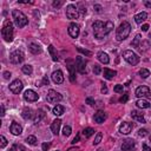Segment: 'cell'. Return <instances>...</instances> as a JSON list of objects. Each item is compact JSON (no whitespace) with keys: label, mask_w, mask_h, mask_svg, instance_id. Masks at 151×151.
Segmentation results:
<instances>
[{"label":"cell","mask_w":151,"mask_h":151,"mask_svg":"<svg viewBox=\"0 0 151 151\" xmlns=\"http://www.w3.org/2000/svg\"><path fill=\"white\" fill-rule=\"evenodd\" d=\"M114 25L112 21H100V20H97L92 24V28H93V33H94V37L97 39H103L105 35H107L112 29H113Z\"/></svg>","instance_id":"cell-1"},{"label":"cell","mask_w":151,"mask_h":151,"mask_svg":"<svg viewBox=\"0 0 151 151\" xmlns=\"http://www.w3.org/2000/svg\"><path fill=\"white\" fill-rule=\"evenodd\" d=\"M130 32H131V25H130L127 21H123V22L119 25V27L117 28L116 39H117L118 41H123V40H125V39L129 37Z\"/></svg>","instance_id":"cell-2"},{"label":"cell","mask_w":151,"mask_h":151,"mask_svg":"<svg viewBox=\"0 0 151 151\" xmlns=\"http://www.w3.org/2000/svg\"><path fill=\"white\" fill-rule=\"evenodd\" d=\"M12 17H13V20H14V24L17 25V27L19 28H22L24 26H26L28 24V19L27 17L19 9H13L12 11Z\"/></svg>","instance_id":"cell-3"},{"label":"cell","mask_w":151,"mask_h":151,"mask_svg":"<svg viewBox=\"0 0 151 151\" xmlns=\"http://www.w3.org/2000/svg\"><path fill=\"white\" fill-rule=\"evenodd\" d=\"M1 35L5 41L11 42L13 40V24L9 20H5L2 29H1Z\"/></svg>","instance_id":"cell-4"},{"label":"cell","mask_w":151,"mask_h":151,"mask_svg":"<svg viewBox=\"0 0 151 151\" xmlns=\"http://www.w3.org/2000/svg\"><path fill=\"white\" fill-rule=\"evenodd\" d=\"M123 58L130 64V65H137L138 63H139V57L134 53V52H132L131 50H126V51H124L123 52Z\"/></svg>","instance_id":"cell-5"},{"label":"cell","mask_w":151,"mask_h":151,"mask_svg":"<svg viewBox=\"0 0 151 151\" xmlns=\"http://www.w3.org/2000/svg\"><path fill=\"white\" fill-rule=\"evenodd\" d=\"M136 96L139 98V99H144V98H147V99H151V91L147 86H139L136 88Z\"/></svg>","instance_id":"cell-6"},{"label":"cell","mask_w":151,"mask_h":151,"mask_svg":"<svg viewBox=\"0 0 151 151\" xmlns=\"http://www.w3.org/2000/svg\"><path fill=\"white\" fill-rule=\"evenodd\" d=\"M66 17H67L68 19H78V18L80 17L78 7L74 6V5H72V4L68 5V6L66 7Z\"/></svg>","instance_id":"cell-7"},{"label":"cell","mask_w":151,"mask_h":151,"mask_svg":"<svg viewBox=\"0 0 151 151\" xmlns=\"http://www.w3.org/2000/svg\"><path fill=\"white\" fill-rule=\"evenodd\" d=\"M46 99H47L48 103H51V104H55V103H59V101L63 99V97H61V94L58 93L57 91H54V90H50V91L47 92Z\"/></svg>","instance_id":"cell-8"},{"label":"cell","mask_w":151,"mask_h":151,"mask_svg":"<svg viewBox=\"0 0 151 151\" xmlns=\"http://www.w3.org/2000/svg\"><path fill=\"white\" fill-rule=\"evenodd\" d=\"M24 53L21 52V51H19V50H17V51H13L11 54H9V60H11V63H13V64H20V63H22L24 61Z\"/></svg>","instance_id":"cell-9"},{"label":"cell","mask_w":151,"mask_h":151,"mask_svg":"<svg viewBox=\"0 0 151 151\" xmlns=\"http://www.w3.org/2000/svg\"><path fill=\"white\" fill-rule=\"evenodd\" d=\"M24 88V85H22V81L19 80V79H15L13 80L11 84H9V90L14 93V94H19Z\"/></svg>","instance_id":"cell-10"},{"label":"cell","mask_w":151,"mask_h":151,"mask_svg":"<svg viewBox=\"0 0 151 151\" xmlns=\"http://www.w3.org/2000/svg\"><path fill=\"white\" fill-rule=\"evenodd\" d=\"M24 99L28 103H33L39 99V94L33 90H26L24 93Z\"/></svg>","instance_id":"cell-11"},{"label":"cell","mask_w":151,"mask_h":151,"mask_svg":"<svg viewBox=\"0 0 151 151\" xmlns=\"http://www.w3.org/2000/svg\"><path fill=\"white\" fill-rule=\"evenodd\" d=\"M67 31H68V34H70L72 38H78V35H79V33H80L79 25L76 24V22H71V24L68 25Z\"/></svg>","instance_id":"cell-12"},{"label":"cell","mask_w":151,"mask_h":151,"mask_svg":"<svg viewBox=\"0 0 151 151\" xmlns=\"http://www.w3.org/2000/svg\"><path fill=\"white\" fill-rule=\"evenodd\" d=\"M133 129V125L132 123H129V122H123L119 126V132L122 134H129Z\"/></svg>","instance_id":"cell-13"},{"label":"cell","mask_w":151,"mask_h":151,"mask_svg":"<svg viewBox=\"0 0 151 151\" xmlns=\"http://www.w3.org/2000/svg\"><path fill=\"white\" fill-rule=\"evenodd\" d=\"M76 67L80 73H86V63L83 59V57H77L76 59Z\"/></svg>","instance_id":"cell-14"},{"label":"cell","mask_w":151,"mask_h":151,"mask_svg":"<svg viewBox=\"0 0 151 151\" xmlns=\"http://www.w3.org/2000/svg\"><path fill=\"white\" fill-rule=\"evenodd\" d=\"M134 147H136L134 140H132V139L123 140V144H122V150L123 151H131V150H134Z\"/></svg>","instance_id":"cell-15"},{"label":"cell","mask_w":151,"mask_h":151,"mask_svg":"<svg viewBox=\"0 0 151 151\" xmlns=\"http://www.w3.org/2000/svg\"><path fill=\"white\" fill-rule=\"evenodd\" d=\"M9 131H11L14 136H19V134H21V132H22V127H21V125H20L19 123L12 122V124H11V126H9Z\"/></svg>","instance_id":"cell-16"},{"label":"cell","mask_w":151,"mask_h":151,"mask_svg":"<svg viewBox=\"0 0 151 151\" xmlns=\"http://www.w3.org/2000/svg\"><path fill=\"white\" fill-rule=\"evenodd\" d=\"M51 77H52V80H53L55 84H61V83L64 81V74H63V72H61L60 70L54 71Z\"/></svg>","instance_id":"cell-17"},{"label":"cell","mask_w":151,"mask_h":151,"mask_svg":"<svg viewBox=\"0 0 151 151\" xmlns=\"http://www.w3.org/2000/svg\"><path fill=\"white\" fill-rule=\"evenodd\" d=\"M106 118H107V114H106L104 111H98V112L94 114V117H93L94 122H96V123H98V124L104 123V122L106 120Z\"/></svg>","instance_id":"cell-18"},{"label":"cell","mask_w":151,"mask_h":151,"mask_svg":"<svg viewBox=\"0 0 151 151\" xmlns=\"http://www.w3.org/2000/svg\"><path fill=\"white\" fill-rule=\"evenodd\" d=\"M60 125H61V120L60 119H55V120L52 122V124H51V131L53 132V134L58 136L59 130H60Z\"/></svg>","instance_id":"cell-19"},{"label":"cell","mask_w":151,"mask_h":151,"mask_svg":"<svg viewBox=\"0 0 151 151\" xmlns=\"http://www.w3.org/2000/svg\"><path fill=\"white\" fill-rule=\"evenodd\" d=\"M131 117H132L134 120L139 122V123H145V118H144L143 113L139 112V111H137V110H133V111L131 112Z\"/></svg>","instance_id":"cell-20"},{"label":"cell","mask_w":151,"mask_h":151,"mask_svg":"<svg viewBox=\"0 0 151 151\" xmlns=\"http://www.w3.org/2000/svg\"><path fill=\"white\" fill-rule=\"evenodd\" d=\"M146 19H147V13L146 12H140V13H138V14L134 15V21L137 24H142Z\"/></svg>","instance_id":"cell-21"},{"label":"cell","mask_w":151,"mask_h":151,"mask_svg":"<svg viewBox=\"0 0 151 151\" xmlns=\"http://www.w3.org/2000/svg\"><path fill=\"white\" fill-rule=\"evenodd\" d=\"M117 76V72L113 71V70H110V68H104V78L107 79V80H111L113 79V77Z\"/></svg>","instance_id":"cell-22"},{"label":"cell","mask_w":151,"mask_h":151,"mask_svg":"<svg viewBox=\"0 0 151 151\" xmlns=\"http://www.w3.org/2000/svg\"><path fill=\"white\" fill-rule=\"evenodd\" d=\"M28 50H29V52L33 53V54H39V53H41V47H40L38 44H34V42L29 44Z\"/></svg>","instance_id":"cell-23"},{"label":"cell","mask_w":151,"mask_h":151,"mask_svg":"<svg viewBox=\"0 0 151 151\" xmlns=\"http://www.w3.org/2000/svg\"><path fill=\"white\" fill-rule=\"evenodd\" d=\"M67 68H68V71H70V80L71 81H74L76 80V74H74V71H76V66L68 60V66H67Z\"/></svg>","instance_id":"cell-24"},{"label":"cell","mask_w":151,"mask_h":151,"mask_svg":"<svg viewBox=\"0 0 151 151\" xmlns=\"http://www.w3.org/2000/svg\"><path fill=\"white\" fill-rule=\"evenodd\" d=\"M97 57H98V60L100 63H103V64H109V61H110V58L105 52H99L97 54Z\"/></svg>","instance_id":"cell-25"},{"label":"cell","mask_w":151,"mask_h":151,"mask_svg":"<svg viewBox=\"0 0 151 151\" xmlns=\"http://www.w3.org/2000/svg\"><path fill=\"white\" fill-rule=\"evenodd\" d=\"M136 105L139 107V109H149L150 107V103L145 99H138L136 101Z\"/></svg>","instance_id":"cell-26"},{"label":"cell","mask_w":151,"mask_h":151,"mask_svg":"<svg viewBox=\"0 0 151 151\" xmlns=\"http://www.w3.org/2000/svg\"><path fill=\"white\" fill-rule=\"evenodd\" d=\"M52 112H53V114H54V116H61V114H64L65 109H64V106H63V105H55V106L53 107Z\"/></svg>","instance_id":"cell-27"},{"label":"cell","mask_w":151,"mask_h":151,"mask_svg":"<svg viewBox=\"0 0 151 151\" xmlns=\"http://www.w3.org/2000/svg\"><path fill=\"white\" fill-rule=\"evenodd\" d=\"M140 41H142V37H140V34H137V35L134 37L133 41L131 42V45H132L134 48H137V50H140Z\"/></svg>","instance_id":"cell-28"},{"label":"cell","mask_w":151,"mask_h":151,"mask_svg":"<svg viewBox=\"0 0 151 151\" xmlns=\"http://www.w3.org/2000/svg\"><path fill=\"white\" fill-rule=\"evenodd\" d=\"M32 117H33V111L31 109H28V107H25L22 110V118L27 120V119H31Z\"/></svg>","instance_id":"cell-29"},{"label":"cell","mask_w":151,"mask_h":151,"mask_svg":"<svg viewBox=\"0 0 151 151\" xmlns=\"http://www.w3.org/2000/svg\"><path fill=\"white\" fill-rule=\"evenodd\" d=\"M48 52H50L53 61H58V53H57V51H55V48H54L53 45H50L48 46Z\"/></svg>","instance_id":"cell-30"},{"label":"cell","mask_w":151,"mask_h":151,"mask_svg":"<svg viewBox=\"0 0 151 151\" xmlns=\"http://www.w3.org/2000/svg\"><path fill=\"white\" fill-rule=\"evenodd\" d=\"M44 117H45V113H44V111H42V110H38V111H37V113H35L34 124H38V123L41 120V118H44Z\"/></svg>","instance_id":"cell-31"},{"label":"cell","mask_w":151,"mask_h":151,"mask_svg":"<svg viewBox=\"0 0 151 151\" xmlns=\"http://www.w3.org/2000/svg\"><path fill=\"white\" fill-rule=\"evenodd\" d=\"M83 134H84L85 138H90L91 136L94 134V130L92 127H86V129L83 130Z\"/></svg>","instance_id":"cell-32"},{"label":"cell","mask_w":151,"mask_h":151,"mask_svg":"<svg viewBox=\"0 0 151 151\" xmlns=\"http://www.w3.org/2000/svg\"><path fill=\"white\" fill-rule=\"evenodd\" d=\"M9 151H26V149L21 144H13Z\"/></svg>","instance_id":"cell-33"},{"label":"cell","mask_w":151,"mask_h":151,"mask_svg":"<svg viewBox=\"0 0 151 151\" xmlns=\"http://www.w3.org/2000/svg\"><path fill=\"white\" fill-rule=\"evenodd\" d=\"M22 72H24L25 74L29 76V74H32L33 68H32V66H31V65H24V66H22Z\"/></svg>","instance_id":"cell-34"},{"label":"cell","mask_w":151,"mask_h":151,"mask_svg":"<svg viewBox=\"0 0 151 151\" xmlns=\"http://www.w3.org/2000/svg\"><path fill=\"white\" fill-rule=\"evenodd\" d=\"M139 76H140L143 79H145V78H147V77L150 76V71H149L147 68H140V70H139Z\"/></svg>","instance_id":"cell-35"},{"label":"cell","mask_w":151,"mask_h":151,"mask_svg":"<svg viewBox=\"0 0 151 151\" xmlns=\"http://www.w3.org/2000/svg\"><path fill=\"white\" fill-rule=\"evenodd\" d=\"M26 142H27L29 145H33V146H34V145H37V142H38V140H37V138H35L34 136H28V137L26 138Z\"/></svg>","instance_id":"cell-36"},{"label":"cell","mask_w":151,"mask_h":151,"mask_svg":"<svg viewBox=\"0 0 151 151\" xmlns=\"http://www.w3.org/2000/svg\"><path fill=\"white\" fill-rule=\"evenodd\" d=\"M71 132H72V129H71V126H68V125L64 126V129H63V134H64L65 137H68V136L71 134Z\"/></svg>","instance_id":"cell-37"},{"label":"cell","mask_w":151,"mask_h":151,"mask_svg":"<svg viewBox=\"0 0 151 151\" xmlns=\"http://www.w3.org/2000/svg\"><path fill=\"white\" fill-rule=\"evenodd\" d=\"M101 138H103V134H101V132H98V133L96 134V138H94L93 145H98V144L101 142Z\"/></svg>","instance_id":"cell-38"},{"label":"cell","mask_w":151,"mask_h":151,"mask_svg":"<svg viewBox=\"0 0 151 151\" xmlns=\"http://www.w3.org/2000/svg\"><path fill=\"white\" fill-rule=\"evenodd\" d=\"M6 145H7V139L4 136H0V147L4 149Z\"/></svg>","instance_id":"cell-39"},{"label":"cell","mask_w":151,"mask_h":151,"mask_svg":"<svg viewBox=\"0 0 151 151\" xmlns=\"http://www.w3.org/2000/svg\"><path fill=\"white\" fill-rule=\"evenodd\" d=\"M80 53H83V54H85V55H92V52L91 51H87V50H84V48H81V47H78L77 48Z\"/></svg>","instance_id":"cell-40"},{"label":"cell","mask_w":151,"mask_h":151,"mask_svg":"<svg viewBox=\"0 0 151 151\" xmlns=\"http://www.w3.org/2000/svg\"><path fill=\"white\" fill-rule=\"evenodd\" d=\"M123 88H124V86L123 85H120V84H118V85H116L114 86V92H117V93H120V92H123Z\"/></svg>","instance_id":"cell-41"},{"label":"cell","mask_w":151,"mask_h":151,"mask_svg":"<svg viewBox=\"0 0 151 151\" xmlns=\"http://www.w3.org/2000/svg\"><path fill=\"white\" fill-rule=\"evenodd\" d=\"M146 134H147V130H145V129H140V130L138 131V136H139V137H142V138H143V137H145Z\"/></svg>","instance_id":"cell-42"},{"label":"cell","mask_w":151,"mask_h":151,"mask_svg":"<svg viewBox=\"0 0 151 151\" xmlns=\"http://www.w3.org/2000/svg\"><path fill=\"white\" fill-rule=\"evenodd\" d=\"M100 71H101V68H100L99 65H94V66H93V73H94V74H99Z\"/></svg>","instance_id":"cell-43"},{"label":"cell","mask_w":151,"mask_h":151,"mask_svg":"<svg viewBox=\"0 0 151 151\" xmlns=\"http://www.w3.org/2000/svg\"><path fill=\"white\" fill-rule=\"evenodd\" d=\"M127 99H129V96H127V94H124V96H123V97L119 99V101L124 104V103H126V101H127Z\"/></svg>","instance_id":"cell-44"},{"label":"cell","mask_w":151,"mask_h":151,"mask_svg":"<svg viewBox=\"0 0 151 151\" xmlns=\"http://www.w3.org/2000/svg\"><path fill=\"white\" fill-rule=\"evenodd\" d=\"M63 5V1H53V7H60Z\"/></svg>","instance_id":"cell-45"},{"label":"cell","mask_w":151,"mask_h":151,"mask_svg":"<svg viewBox=\"0 0 151 151\" xmlns=\"http://www.w3.org/2000/svg\"><path fill=\"white\" fill-rule=\"evenodd\" d=\"M86 103H87L88 105H91V106L94 105V100H93L92 98H86Z\"/></svg>","instance_id":"cell-46"},{"label":"cell","mask_w":151,"mask_h":151,"mask_svg":"<svg viewBox=\"0 0 151 151\" xmlns=\"http://www.w3.org/2000/svg\"><path fill=\"white\" fill-rule=\"evenodd\" d=\"M79 139H80V134L78 133V134H77V136H76V137L73 138V140H72V143H73V144H76V143H78V142H79Z\"/></svg>","instance_id":"cell-47"},{"label":"cell","mask_w":151,"mask_h":151,"mask_svg":"<svg viewBox=\"0 0 151 151\" xmlns=\"http://www.w3.org/2000/svg\"><path fill=\"white\" fill-rule=\"evenodd\" d=\"M4 78H5V79H9V78H11V72H8V71L4 72Z\"/></svg>","instance_id":"cell-48"},{"label":"cell","mask_w":151,"mask_h":151,"mask_svg":"<svg viewBox=\"0 0 151 151\" xmlns=\"http://www.w3.org/2000/svg\"><path fill=\"white\" fill-rule=\"evenodd\" d=\"M48 78H47V76H45L44 78H42V85H48Z\"/></svg>","instance_id":"cell-49"},{"label":"cell","mask_w":151,"mask_h":151,"mask_svg":"<svg viewBox=\"0 0 151 151\" xmlns=\"http://www.w3.org/2000/svg\"><path fill=\"white\" fill-rule=\"evenodd\" d=\"M48 147H50V144H48V143H44V144H42V150H44V151H47Z\"/></svg>","instance_id":"cell-50"},{"label":"cell","mask_w":151,"mask_h":151,"mask_svg":"<svg viewBox=\"0 0 151 151\" xmlns=\"http://www.w3.org/2000/svg\"><path fill=\"white\" fill-rule=\"evenodd\" d=\"M94 9H96V12H101V6L100 5H94Z\"/></svg>","instance_id":"cell-51"},{"label":"cell","mask_w":151,"mask_h":151,"mask_svg":"<svg viewBox=\"0 0 151 151\" xmlns=\"http://www.w3.org/2000/svg\"><path fill=\"white\" fill-rule=\"evenodd\" d=\"M143 151H151V147H149V146L144 143V144H143Z\"/></svg>","instance_id":"cell-52"},{"label":"cell","mask_w":151,"mask_h":151,"mask_svg":"<svg viewBox=\"0 0 151 151\" xmlns=\"http://www.w3.org/2000/svg\"><path fill=\"white\" fill-rule=\"evenodd\" d=\"M149 29V25L147 24H144L143 26H142V31H144V32H146Z\"/></svg>","instance_id":"cell-53"},{"label":"cell","mask_w":151,"mask_h":151,"mask_svg":"<svg viewBox=\"0 0 151 151\" xmlns=\"http://www.w3.org/2000/svg\"><path fill=\"white\" fill-rule=\"evenodd\" d=\"M101 93H107V87L105 84H103V87H101Z\"/></svg>","instance_id":"cell-54"},{"label":"cell","mask_w":151,"mask_h":151,"mask_svg":"<svg viewBox=\"0 0 151 151\" xmlns=\"http://www.w3.org/2000/svg\"><path fill=\"white\" fill-rule=\"evenodd\" d=\"M144 5H145L146 7H151V1H147V0H145V1H144Z\"/></svg>","instance_id":"cell-55"},{"label":"cell","mask_w":151,"mask_h":151,"mask_svg":"<svg viewBox=\"0 0 151 151\" xmlns=\"http://www.w3.org/2000/svg\"><path fill=\"white\" fill-rule=\"evenodd\" d=\"M1 117H4L5 116V107H4V105H1Z\"/></svg>","instance_id":"cell-56"},{"label":"cell","mask_w":151,"mask_h":151,"mask_svg":"<svg viewBox=\"0 0 151 151\" xmlns=\"http://www.w3.org/2000/svg\"><path fill=\"white\" fill-rule=\"evenodd\" d=\"M78 150H79V149H78V147H76V149H70L68 151H78Z\"/></svg>","instance_id":"cell-57"},{"label":"cell","mask_w":151,"mask_h":151,"mask_svg":"<svg viewBox=\"0 0 151 151\" xmlns=\"http://www.w3.org/2000/svg\"><path fill=\"white\" fill-rule=\"evenodd\" d=\"M150 142H151V136H150Z\"/></svg>","instance_id":"cell-58"},{"label":"cell","mask_w":151,"mask_h":151,"mask_svg":"<svg viewBox=\"0 0 151 151\" xmlns=\"http://www.w3.org/2000/svg\"><path fill=\"white\" fill-rule=\"evenodd\" d=\"M98 151H103V150H98Z\"/></svg>","instance_id":"cell-59"}]
</instances>
